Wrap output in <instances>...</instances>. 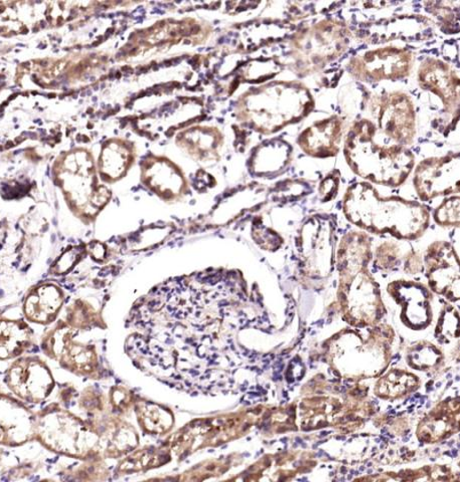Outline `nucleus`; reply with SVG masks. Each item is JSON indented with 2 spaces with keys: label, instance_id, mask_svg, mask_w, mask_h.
Returning <instances> with one entry per match:
<instances>
[{
  "label": "nucleus",
  "instance_id": "nucleus-11",
  "mask_svg": "<svg viewBox=\"0 0 460 482\" xmlns=\"http://www.w3.org/2000/svg\"><path fill=\"white\" fill-rule=\"evenodd\" d=\"M344 120L338 116L319 120L298 136L297 144L306 155L314 158L335 157L344 136Z\"/></svg>",
  "mask_w": 460,
  "mask_h": 482
},
{
  "label": "nucleus",
  "instance_id": "nucleus-14",
  "mask_svg": "<svg viewBox=\"0 0 460 482\" xmlns=\"http://www.w3.org/2000/svg\"><path fill=\"white\" fill-rule=\"evenodd\" d=\"M141 180L164 200H177L185 195L187 183L176 165L163 158H149L141 165Z\"/></svg>",
  "mask_w": 460,
  "mask_h": 482
},
{
  "label": "nucleus",
  "instance_id": "nucleus-22",
  "mask_svg": "<svg viewBox=\"0 0 460 482\" xmlns=\"http://www.w3.org/2000/svg\"><path fill=\"white\" fill-rule=\"evenodd\" d=\"M339 185V176L335 173H330L327 176L320 187V195L322 196V203H328L334 199L338 195Z\"/></svg>",
  "mask_w": 460,
  "mask_h": 482
},
{
  "label": "nucleus",
  "instance_id": "nucleus-6",
  "mask_svg": "<svg viewBox=\"0 0 460 482\" xmlns=\"http://www.w3.org/2000/svg\"><path fill=\"white\" fill-rule=\"evenodd\" d=\"M414 61V54L406 48L387 46L354 56L347 68L355 79L380 82L409 76Z\"/></svg>",
  "mask_w": 460,
  "mask_h": 482
},
{
  "label": "nucleus",
  "instance_id": "nucleus-10",
  "mask_svg": "<svg viewBox=\"0 0 460 482\" xmlns=\"http://www.w3.org/2000/svg\"><path fill=\"white\" fill-rule=\"evenodd\" d=\"M36 421L21 400L0 392V445L21 446L35 440Z\"/></svg>",
  "mask_w": 460,
  "mask_h": 482
},
{
  "label": "nucleus",
  "instance_id": "nucleus-2",
  "mask_svg": "<svg viewBox=\"0 0 460 482\" xmlns=\"http://www.w3.org/2000/svg\"><path fill=\"white\" fill-rule=\"evenodd\" d=\"M371 246L372 238L363 230L347 232L339 245V302L353 326L374 324L383 316L378 287L367 271Z\"/></svg>",
  "mask_w": 460,
  "mask_h": 482
},
{
  "label": "nucleus",
  "instance_id": "nucleus-15",
  "mask_svg": "<svg viewBox=\"0 0 460 482\" xmlns=\"http://www.w3.org/2000/svg\"><path fill=\"white\" fill-rule=\"evenodd\" d=\"M389 292L396 302L403 304V319L411 328H422L431 323V295L424 287L396 281L389 287Z\"/></svg>",
  "mask_w": 460,
  "mask_h": 482
},
{
  "label": "nucleus",
  "instance_id": "nucleus-9",
  "mask_svg": "<svg viewBox=\"0 0 460 482\" xmlns=\"http://www.w3.org/2000/svg\"><path fill=\"white\" fill-rule=\"evenodd\" d=\"M427 278L435 293L450 301L459 299L458 256L447 241H435L425 255Z\"/></svg>",
  "mask_w": 460,
  "mask_h": 482
},
{
  "label": "nucleus",
  "instance_id": "nucleus-19",
  "mask_svg": "<svg viewBox=\"0 0 460 482\" xmlns=\"http://www.w3.org/2000/svg\"><path fill=\"white\" fill-rule=\"evenodd\" d=\"M133 161L132 149L125 142L116 141L105 145L99 162L103 180L110 182L122 179Z\"/></svg>",
  "mask_w": 460,
  "mask_h": 482
},
{
  "label": "nucleus",
  "instance_id": "nucleus-5",
  "mask_svg": "<svg viewBox=\"0 0 460 482\" xmlns=\"http://www.w3.org/2000/svg\"><path fill=\"white\" fill-rule=\"evenodd\" d=\"M369 106L377 120L378 131L400 146L414 144L416 114L409 96L402 92L386 93L371 99Z\"/></svg>",
  "mask_w": 460,
  "mask_h": 482
},
{
  "label": "nucleus",
  "instance_id": "nucleus-17",
  "mask_svg": "<svg viewBox=\"0 0 460 482\" xmlns=\"http://www.w3.org/2000/svg\"><path fill=\"white\" fill-rule=\"evenodd\" d=\"M34 344V333L22 320L0 317V360L18 358Z\"/></svg>",
  "mask_w": 460,
  "mask_h": 482
},
{
  "label": "nucleus",
  "instance_id": "nucleus-21",
  "mask_svg": "<svg viewBox=\"0 0 460 482\" xmlns=\"http://www.w3.org/2000/svg\"><path fill=\"white\" fill-rule=\"evenodd\" d=\"M399 248L393 241H385L377 248V264L381 268H392L397 263Z\"/></svg>",
  "mask_w": 460,
  "mask_h": 482
},
{
  "label": "nucleus",
  "instance_id": "nucleus-16",
  "mask_svg": "<svg viewBox=\"0 0 460 482\" xmlns=\"http://www.w3.org/2000/svg\"><path fill=\"white\" fill-rule=\"evenodd\" d=\"M63 303L62 289L45 283L31 289L23 303V313L30 323L50 325L57 319Z\"/></svg>",
  "mask_w": 460,
  "mask_h": 482
},
{
  "label": "nucleus",
  "instance_id": "nucleus-1",
  "mask_svg": "<svg viewBox=\"0 0 460 482\" xmlns=\"http://www.w3.org/2000/svg\"><path fill=\"white\" fill-rule=\"evenodd\" d=\"M346 219L364 232L390 235L400 240H415L430 228L428 208L398 196L383 197L368 182H356L345 193Z\"/></svg>",
  "mask_w": 460,
  "mask_h": 482
},
{
  "label": "nucleus",
  "instance_id": "nucleus-8",
  "mask_svg": "<svg viewBox=\"0 0 460 482\" xmlns=\"http://www.w3.org/2000/svg\"><path fill=\"white\" fill-rule=\"evenodd\" d=\"M7 387L22 402L39 404L50 396L54 382L50 369L38 357H21L7 370Z\"/></svg>",
  "mask_w": 460,
  "mask_h": 482
},
{
  "label": "nucleus",
  "instance_id": "nucleus-13",
  "mask_svg": "<svg viewBox=\"0 0 460 482\" xmlns=\"http://www.w3.org/2000/svg\"><path fill=\"white\" fill-rule=\"evenodd\" d=\"M418 80L424 90L439 96L447 111L458 109L459 77L450 64L439 60L427 59L419 68Z\"/></svg>",
  "mask_w": 460,
  "mask_h": 482
},
{
  "label": "nucleus",
  "instance_id": "nucleus-4",
  "mask_svg": "<svg viewBox=\"0 0 460 482\" xmlns=\"http://www.w3.org/2000/svg\"><path fill=\"white\" fill-rule=\"evenodd\" d=\"M350 37L345 24L335 20L322 21L300 32L295 40L296 50L305 74L342 55L350 44Z\"/></svg>",
  "mask_w": 460,
  "mask_h": 482
},
{
  "label": "nucleus",
  "instance_id": "nucleus-7",
  "mask_svg": "<svg viewBox=\"0 0 460 482\" xmlns=\"http://www.w3.org/2000/svg\"><path fill=\"white\" fill-rule=\"evenodd\" d=\"M459 179V154L452 153L422 161L415 168L414 184L419 198L431 201L439 196L458 195Z\"/></svg>",
  "mask_w": 460,
  "mask_h": 482
},
{
  "label": "nucleus",
  "instance_id": "nucleus-12",
  "mask_svg": "<svg viewBox=\"0 0 460 482\" xmlns=\"http://www.w3.org/2000/svg\"><path fill=\"white\" fill-rule=\"evenodd\" d=\"M336 240V225L327 215H314L301 225L297 244L299 253H304L306 267L314 257L329 255L332 257Z\"/></svg>",
  "mask_w": 460,
  "mask_h": 482
},
{
  "label": "nucleus",
  "instance_id": "nucleus-3",
  "mask_svg": "<svg viewBox=\"0 0 460 482\" xmlns=\"http://www.w3.org/2000/svg\"><path fill=\"white\" fill-rule=\"evenodd\" d=\"M378 132L372 120H355L345 139L347 163L364 182L399 187L414 170L415 157L400 145L379 143Z\"/></svg>",
  "mask_w": 460,
  "mask_h": 482
},
{
  "label": "nucleus",
  "instance_id": "nucleus-18",
  "mask_svg": "<svg viewBox=\"0 0 460 482\" xmlns=\"http://www.w3.org/2000/svg\"><path fill=\"white\" fill-rule=\"evenodd\" d=\"M289 144L273 140L258 147L251 159V170L257 175H271L283 170L290 163Z\"/></svg>",
  "mask_w": 460,
  "mask_h": 482
},
{
  "label": "nucleus",
  "instance_id": "nucleus-20",
  "mask_svg": "<svg viewBox=\"0 0 460 482\" xmlns=\"http://www.w3.org/2000/svg\"><path fill=\"white\" fill-rule=\"evenodd\" d=\"M433 219L442 228H458L460 221V198L451 196L435 209Z\"/></svg>",
  "mask_w": 460,
  "mask_h": 482
}]
</instances>
